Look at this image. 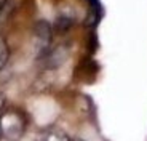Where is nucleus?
Wrapping results in <instances>:
<instances>
[{
  "label": "nucleus",
  "instance_id": "nucleus-1",
  "mask_svg": "<svg viewBox=\"0 0 147 141\" xmlns=\"http://www.w3.org/2000/svg\"><path fill=\"white\" fill-rule=\"evenodd\" d=\"M26 132V117L16 109L5 111L0 115V136L8 141H18Z\"/></svg>",
  "mask_w": 147,
  "mask_h": 141
},
{
  "label": "nucleus",
  "instance_id": "nucleus-2",
  "mask_svg": "<svg viewBox=\"0 0 147 141\" xmlns=\"http://www.w3.org/2000/svg\"><path fill=\"white\" fill-rule=\"evenodd\" d=\"M53 40V31L51 26L47 21H37L34 26V43H35V52L38 58H43L50 50H51Z\"/></svg>",
  "mask_w": 147,
  "mask_h": 141
},
{
  "label": "nucleus",
  "instance_id": "nucleus-3",
  "mask_svg": "<svg viewBox=\"0 0 147 141\" xmlns=\"http://www.w3.org/2000/svg\"><path fill=\"white\" fill-rule=\"evenodd\" d=\"M67 56H69V48H67L66 45H59L56 48L50 50L43 58H40L43 61L45 67L48 69H55V67H59L64 61L67 60Z\"/></svg>",
  "mask_w": 147,
  "mask_h": 141
},
{
  "label": "nucleus",
  "instance_id": "nucleus-4",
  "mask_svg": "<svg viewBox=\"0 0 147 141\" xmlns=\"http://www.w3.org/2000/svg\"><path fill=\"white\" fill-rule=\"evenodd\" d=\"M35 141H70L69 135L58 127H48L37 135Z\"/></svg>",
  "mask_w": 147,
  "mask_h": 141
},
{
  "label": "nucleus",
  "instance_id": "nucleus-5",
  "mask_svg": "<svg viewBox=\"0 0 147 141\" xmlns=\"http://www.w3.org/2000/svg\"><path fill=\"white\" fill-rule=\"evenodd\" d=\"M8 58H10V47L3 37H0V70L7 66Z\"/></svg>",
  "mask_w": 147,
  "mask_h": 141
},
{
  "label": "nucleus",
  "instance_id": "nucleus-6",
  "mask_svg": "<svg viewBox=\"0 0 147 141\" xmlns=\"http://www.w3.org/2000/svg\"><path fill=\"white\" fill-rule=\"evenodd\" d=\"M70 26H72V21H70L69 18H59L58 21H56V29H58L59 32L67 31Z\"/></svg>",
  "mask_w": 147,
  "mask_h": 141
},
{
  "label": "nucleus",
  "instance_id": "nucleus-7",
  "mask_svg": "<svg viewBox=\"0 0 147 141\" xmlns=\"http://www.w3.org/2000/svg\"><path fill=\"white\" fill-rule=\"evenodd\" d=\"M5 103H7V96H5V93L0 90V111H2V108L5 106Z\"/></svg>",
  "mask_w": 147,
  "mask_h": 141
},
{
  "label": "nucleus",
  "instance_id": "nucleus-8",
  "mask_svg": "<svg viewBox=\"0 0 147 141\" xmlns=\"http://www.w3.org/2000/svg\"><path fill=\"white\" fill-rule=\"evenodd\" d=\"M3 3H5V0H0V11H2V8H3Z\"/></svg>",
  "mask_w": 147,
  "mask_h": 141
},
{
  "label": "nucleus",
  "instance_id": "nucleus-9",
  "mask_svg": "<svg viewBox=\"0 0 147 141\" xmlns=\"http://www.w3.org/2000/svg\"><path fill=\"white\" fill-rule=\"evenodd\" d=\"M70 141H83V140H82V138H72Z\"/></svg>",
  "mask_w": 147,
  "mask_h": 141
}]
</instances>
